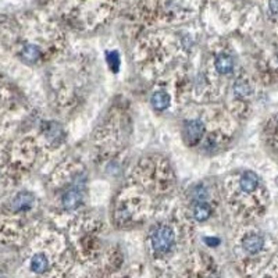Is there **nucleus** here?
<instances>
[{"instance_id": "obj_1", "label": "nucleus", "mask_w": 278, "mask_h": 278, "mask_svg": "<svg viewBox=\"0 0 278 278\" xmlns=\"http://www.w3.org/2000/svg\"><path fill=\"white\" fill-rule=\"evenodd\" d=\"M152 247L157 253H169L175 243V232L170 225L157 227L150 237Z\"/></svg>"}, {"instance_id": "obj_2", "label": "nucleus", "mask_w": 278, "mask_h": 278, "mask_svg": "<svg viewBox=\"0 0 278 278\" xmlns=\"http://www.w3.org/2000/svg\"><path fill=\"white\" fill-rule=\"evenodd\" d=\"M182 135L189 146L196 145L205 135V124L199 120H188L184 124Z\"/></svg>"}, {"instance_id": "obj_3", "label": "nucleus", "mask_w": 278, "mask_h": 278, "mask_svg": "<svg viewBox=\"0 0 278 278\" xmlns=\"http://www.w3.org/2000/svg\"><path fill=\"white\" fill-rule=\"evenodd\" d=\"M35 205V196L31 192H20L11 201V210L14 213H25Z\"/></svg>"}, {"instance_id": "obj_4", "label": "nucleus", "mask_w": 278, "mask_h": 278, "mask_svg": "<svg viewBox=\"0 0 278 278\" xmlns=\"http://www.w3.org/2000/svg\"><path fill=\"white\" fill-rule=\"evenodd\" d=\"M82 203V193L78 188H70L66 191L62 198V205L66 210H75Z\"/></svg>"}, {"instance_id": "obj_5", "label": "nucleus", "mask_w": 278, "mask_h": 278, "mask_svg": "<svg viewBox=\"0 0 278 278\" xmlns=\"http://www.w3.org/2000/svg\"><path fill=\"white\" fill-rule=\"evenodd\" d=\"M259 188V177L253 171H243L240 177V189L243 193H253Z\"/></svg>"}, {"instance_id": "obj_6", "label": "nucleus", "mask_w": 278, "mask_h": 278, "mask_svg": "<svg viewBox=\"0 0 278 278\" xmlns=\"http://www.w3.org/2000/svg\"><path fill=\"white\" fill-rule=\"evenodd\" d=\"M242 247L246 250L247 253H259L264 247V240L259 234H247L246 237L242 240Z\"/></svg>"}, {"instance_id": "obj_7", "label": "nucleus", "mask_w": 278, "mask_h": 278, "mask_svg": "<svg viewBox=\"0 0 278 278\" xmlns=\"http://www.w3.org/2000/svg\"><path fill=\"white\" fill-rule=\"evenodd\" d=\"M214 67L218 74H230L234 70V59L230 54L227 53H220L214 60Z\"/></svg>"}, {"instance_id": "obj_8", "label": "nucleus", "mask_w": 278, "mask_h": 278, "mask_svg": "<svg viewBox=\"0 0 278 278\" xmlns=\"http://www.w3.org/2000/svg\"><path fill=\"white\" fill-rule=\"evenodd\" d=\"M150 102H152V106L155 107V110L164 111V110H167V108L170 107L171 96L166 91H157V92L153 93Z\"/></svg>"}, {"instance_id": "obj_9", "label": "nucleus", "mask_w": 278, "mask_h": 278, "mask_svg": "<svg viewBox=\"0 0 278 278\" xmlns=\"http://www.w3.org/2000/svg\"><path fill=\"white\" fill-rule=\"evenodd\" d=\"M30 267L35 274H43L49 269V259L45 253H36L32 256Z\"/></svg>"}, {"instance_id": "obj_10", "label": "nucleus", "mask_w": 278, "mask_h": 278, "mask_svg": "<svg viewBox=\"0 0 278 278\" xmlns=\"http://www.w3.org/2000/svg\"><path fill=\"white\" fill-rule=\"evenodd\" d=\"M210 216H211V208H210V205H208V202H196L193 205V217H195L196 221L203 223Z\"/></svg>"}, {"instance_id": "obj_11", "label": "nucleus", "mask_w": 278, "mask_h": 278, "mask_svg": "<svg viewBox=\"0 0 278 278\" xmlns=\"http://www.w3.org/2000/svg\"><path fill=\"white\" fill-rule=\"evenodd\" d=\"M40 49H39L36 45H25L23 47V50H21V57H23L25 62L28 63H35L38 62L39 59H40Z\"/></svg>"}, {"instance_id": "obj_12", "label": "nucleus", "mask_w": 278, "mask_h": 278, "mask_svg": "<svg viewBox=\"0 0 278 278\" xmlns=\"http://www.w3.org/2000/svg\"><path fill=\"white\" fill-rule=\"evenodd\" d=\"M234 92L237 96L240 98H245V96H249L250 92H252V88L247 84L246 81H238L235 85H234Z\"/></svg>"}, {"instance_id": "obj_13", "label": "nucleus", "mask_w": 278, "mask_h": 278, "mask_svg": "<svg viewBox=\"0 0 278 278\" xmlns=\"http://www.w3.org/2000/svg\"><path fill=\"white\" fill-rule=\"evenodd\" d=\"M107 63L110 66L111 71L117 72L118 69H120V56L117 52H108L107 53Z\"/></svg>"}, {"instance_id": "obj_14", "label": "nucleus", "mask_w": 278, "mask_h": 278, "mask_svg": "<svg viewBox=\"0 0 278 278\" xmlns=\"http://www.w3.org/2000/svg\"><path fill=\"white\" fill-rule=\"evenodd\" d=\"M270 10L273 14H278V0H270Z\"/></svg>"}, {"instance_id": "obj_15", "label": "nucleus", "mask_w": 278, "mask_h": 278, "mask_svg": "<svg viewBox=\"0 0 278 278\" xmlns=\"http://www.w3.org/2000/svg\"><path fill=\"white\" fill-rule=\"evenodd\" d=\"M205 242H206L208 245H210V246H217V245L220 243V240H218V238H206Z\"/></svg>"}, {"instance_id": "obj_16", "label": "nucleus", "mask_w": 278, "mask_h": 278, "mask_svg": "<svg viewBox=\"0 0 278 278\" xmlns=\"http://www.w3.org/2000/svg\"><path fill=\"white\" fill-rule=\"evenodd\" d=\"M277 60H278V54H277Z\"/></svg>"}]
</instances>
